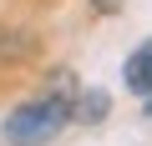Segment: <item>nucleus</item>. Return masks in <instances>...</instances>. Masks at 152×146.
<instances>
[{"mask_svg":"<svg viewBox=\"0 0 152 146\" xmlns=\"http://www.w3.org/2000/svg\"><path fill=\"white\" fill-rule=\"evenodd\" d=\"M127 91L132 96H152V40H142L132 55H127Z\"/></svg>","mask_w":152,"mask_h":146,"instance_id":"2","label":"nucleus"},{"mask_svg":"<svg viewBox=\"0 0 152 146\" xmlns=\"http://www.w3.org/2000/svg\"><path fill=\"white\" fill-rule=\"evenodd\" d=\"M71 101H76V76L56 70L41 96H31L26 106H15L5 116V141L10 146H46V141H56L71 126Z\"/></svg>","mask_w":152,"mask_h":146,"instance_id":"1","label":"nucleus"},{"mask_svg":"<svg viewBox=\"0 0 152 146\" xmlns=\"http://www.w3.org/2000/svg\"><path fill=\"white\" fill-rule=\"evenodd\" d=\"M107 111H112V96H107V91H86V96L71 101V121H86V126L107 121Z\"/></svg>","mask_w":152,"mask_h":146,"instance_id":"3","label":"nucleus"},{"mask_svg":"<svg viewBox=\"0 0 152 146\" xmlns=\"http://www.w3.org/2000/svg\"><path fill=\"white\" fill-rule=\"evenodd\" d=\"M147 116H152V96H147Z\"/></svg>","mask_w":152,"mask_h":146,"instance_id":"5","label":"nucleus"},{"mask_svg":"<svg viewBox=\"0 0 152 146\" xmlns=\"http://www.w3.org/2000/svg\"><path fill=\"white\" fill-rule=\"evenodd\" d=\"M91 10H96V15H117V10H122V0H91Z\"/></svg>","mask_w":152,"mask_h":146,"instance_id":"4","label":"nucleus"}]
</instances>
